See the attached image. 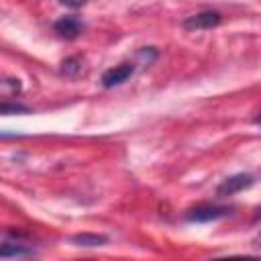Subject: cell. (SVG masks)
I'll return each instance as SVG.
<instances>
[{"instance_id": "1", "label": "cell", "mask_w": 261, "mask_h": 261, "mask_svg": "<svg viewBox=\"0 0 261 261\" xmlns=\"http://www.w3.org/2000/svg\"><path fill=\"white\" fill-rule=\"evenodd\" d=\"M230 212H232V208H228V206H212V204H206V206H198V208L188 210L186 218L190 222H210V220L224 218Z\"/></svg>"}, {"instance_id": "3", "label": "cell", "mask_w": 261, "mask_h": 261, "mask_svg": "<svg viewBox=\"0 0 261 261\" xmlns=\"http://www.w3.org/2000/svg\"><path fill=\"white\" fill-rule=\"evenodd\" d=\"M253 175L251 173H237V175H230L226 177L218 188H216V196L218 198H226V196H232L237 192H243L247 188L253 186Z\"/></svg>"}, {"instance_id": "2", "label": "cell", "mask_w": 261, "mask_h": 261, "mask_svg": "<svg viewBox=\"0 0 261 261\" xmlns=\"http://www.w3.org/2000/svg\"><path fill=\"white\" fill-rule=\"evenodd\" d=\"M222 20L220 12L216 10H204V12H198V14H192L184 20V29L188 31H206V29H214L218 27Z\"/></svg>"}, {"instance_id": "12", "label": "cell", "mask_w": 261, "mask_h": 261, "mask_svg": "<svg viewBox=\"0 0 261 261\" xmlns=\"http://www.w3.org/2000/svg\"><path fill=\"white\" fill-rule=\"evenodd\" d=\"M253 243H255V247H257V249H261V232L257 234V239H255Z\"/></svg>"}, {"instance_id": "10", "label": "cell", "mask_w": 261, "mask_h": 261, "mask_svg": "<svg viewBox=\"0 0 261 261\" xmlns=\"http://www.w3.org/2000/svg\"><path fill=\"white\" fill-rule=\"evenodd\" d=\"M63 6H69V8H80L86 4V0H59Z\"/></svg>"}, {"instance_id": "13", "label": "cell", "mask_w": 261, "mask_h": 261, "mask_svg": "<svg viewBox=\"0 0 261 261\" xmlns=\"http://www.w3.org/2000/svg\"><path fill=\"white\" fill-rule=\"evenodd\" d=\"M255 124H257V126H261V112L255 116Z\"/></svg>"}, {"instance_id": "11", "label": "cell", "mask_w": 261, "mask_h": 261, "mask_svg": "<svg viewBox=\"0 0 261 261\" xmlns=\"http://www.w3.org/2000/svg\"><path fill=\"white\" fill-rule=\"evenodd\" d=\"M253 220H255V222H259V220H261V206L255 210V214H253Z\"/></svg>"}, {"instance_id": "6", "label": "cell", "mask_w": 261, "mask_h": 261, "mask_svg": "<svg viewBox=\"0 0 261 261\" xmlns=\"http://www.w3.org/2000/svg\"><path fill=\"white\" fill-rule=\"evenodd\" d=\"M29 255H35V251L27 245H20L18 241L16 243H4L0 247V257L2 259H10V257H29Z\"/></svg>"}, {"instance_id": "8", "label": "cell", "mask_w": 261, "mask_h": 261, "mask_svg": "<svg viewBox=\"0 0 261 261\" xmlns=\"http://www.w3.org/2000/svg\"><path fill=\"white\" fill-rule=\"evenodd\" d=\"M82 69V59L80 57H67L63 63H61V75H67V77H73L77 75Z\"/></svg>"}, {"instance_id": "4", "label": "cell", "mask_w": 261, "mask_h": 261, "mask_svg": "<svg viewBox=\"0 0 261 261\" xmlns=\"http://www.w3.org/2000/svg\"><path fill=\"white\" fill-rule=\"evenodd\" d=\"M133 73H135V63H120V65H114V67H110V69H106V71L102 73V86H104V88L120 86V84H124Z\"/></svg>"}, {"instance_id": "5", "label": "cell", "mask_w": 261, "mask_h": 261, "mask_svg": "<svg viewBox=\"0 0 261 261\" xmlns=\"http://www.w3.org/2000/svg\"><path fill=\"white\" fill-rule=\"evenodd\" d=\"M55 33L63 39H75L80 37V33L84 31V22L77 16H61L59 20H55L53 24Z\"/></svg>"}, {"instance_id": "7", "label": "cell", "mask_w": 261, "mask_h": 261, "mask_svg": "<svg viewBox=\"0 0 261 261\" xmlns=\"http://www.w3.org/2000/svg\"><path fill=\"white\" fill-rule=\"evenodd\" d=\"M71 243H75L77 247H102L108 243V237L104 234H92V232H82V234H73Z\"/></svg>"}, {"instance_id": "9", "label": "cell", "mask_w": 261, "mask_h": 261, "mask_svg": "<svg viewBox=\"0 0 261 261\" xmlns=\"http://www.w3.org/2000/svg\"><path fill=\"white\" fill-rule=\"evenodd\" d=\"M0 112L2 114H29L31 112V108L29 106H22V104H10V102H2V106H0Z\"/></svg>"}]
</instances>
